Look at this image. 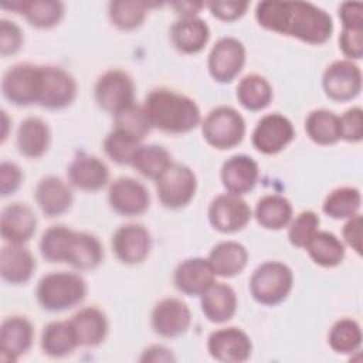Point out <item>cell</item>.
<instances>
[{
    "label": "cell",
    "mask_w": 363,
    "mask_h": 363,
    "mask_svg": "<svg viewBox=\"0 0 363 363\" xmlns=\"http://www.w3.org/2000/svg\"><path fill=\"white\" fill-rule=\"evenodd\" d=\"M95 99L102 109L116 115L133 105L135 84L125 71H106L95 84Z\"/></svg>",
    "instance_id": "ba28073f"
},
{
    "label": "cell",
    "mask_w": 363,
    "mask_h": 363,
    "mask_svg": "<svg viewBox=\"0 0 363 363\" xmlns=\"http://www.w3.org/2000/svg\"><path fill=\"white\" fill-rule=\"evenodd\" d=\"M109 179L108 166L91 155L77 156L68 167L69 183L84 191H96L102 189Z\"/></svg>",
    "instance_id": "cb8c5ba5"
},
{
    "label": "cell",
    "mask_w": 363,
    "mask_h": 363,
    "mask_svg": "<svg viewBox=\"0 0 363 363\" xmlns=\"http://www.w3.org/2000/svg\"><path fill=\"white\" fill-rule=\"evenodd\" d=\"M328 343L336 353H353L362 345L360 325L349 318L339 319L333 323L328 335Z\"/></svg>",
    "instance_id": "f35d334b"
},
{
    "label": "cell",
    "mask_w": 363,
    "mask_h": 363,
    "mask_svg": "<svg viewBox=\"0 0 363 363\" xmlns=\"http://www.w3.org/2000/svg\"><path fill=\"white\" fill-rule=\"evenodd\" d=\"M34 197L41 211L48 217L64 214L72 204V191L69 186L57 176L43 177L35 186Z\"/></svg>",
    "instance_id": "d4e9b609"
},
{
    "label": "cell",
    "mask_w": 363,
    "mask_h": 363,
    "mask_svg": "<svg viewBox=\"0 0 363 363\" xmlns=\"http://www.w3.org/2000/svg\"><path fill=\"white\" fill-rule=\"evenodd\" d=\"M360 204H362V196L359 189L343 186L332 190L326 196L322 204V210L326 216L335 220H345L359 214Z\"/></svg>",
    "instance_id": "74e56055"
},
{
    "label": "cell",
    "mask_w": 363,
    "mask_h": 363,
    "mask_svg": "<svg viewBox=\"0 0 363 363\" xmlns=\"http://www.w3.org/2000/svg\"><path fill=\"white\" fill-rule=\"evenodd\" d=\"M201 132L210 146L220 150L233 149L244 139L245 121L234 108L217 106L204 118Z\"/></svg>",
    "instance_id": "5b68a950"
},
{
    "label": "cell",
    "mask_w": 363,
    "mask_h": 363,
    "mask_svg": "<svg viewBox=\"0 0 363 363\" xmlns=\"http://www.w3.org/2000/svg\"><path fill=\"white\" fill-rule=\"evenodd\" d=\"M255 18L267 30L315 45L326 43L333 33L332 17L305 1H261L255 9Z\"/></svg>",
    "instance_id": "6da1fadb"
},
{
    "label": "cell",
    "mask_w": 363,
    "mask_h": 363,
    "mask_svg": "<svg viewBox=\"0 0 363 363\" xmlns=\"http://www.w3.org/2000/svg\"><path fill=\"white\" fill-rule=\"evenodd\" d=\"M35 227L34 211L23 203H13L1 211L0 233L9 244H24L33 237Z\"/></svg>",
    "instance_id": "7402d4cb"
},
{
    "label": "cell",
    "mask_w": 363,
    "mask_h": 363,
    "mask_svg": "<svg viewBox=\"0 0 363 363\" xmlns=\"http://www.w3.org/2000/svg\"><path fill=\"white\" fill-rule=\"evenodd\" d=\"M149 4L145 1H111L109 18L121 30H135L146 18Z\"/></svg>",
    "instance_id": "ab89813d"
},
{
    "label": "cell",
    "mask_w": 363,
    "mask_h": 363,
    "mask_svg": "<svg viewBox=\"0 0 363 363\" xmlns=\"http://www.w3.org/2000/svg\"><path fill=\"white\" fill-rule=\"evenodd\" d=\"M150 245L149 231L136 223L121 225L112 235V250L123 264L135 265L145 261L149 255Z\"/></svg>",
    "instance_id": "e0dca14e"
},
{
    "label": "cell",
    "mask_w": 363,
    "mask_h": 363,
    "mask_svg": "<svg viewBox=\"0 0 363 363\" xmlns=\"http://www.w3.org/2000/svg\"><path fill=\"white\" fill-rule=\"evenodd\" d=\"M108 200L115 213L128 217L143 214L150 204L149 190L132 177L116 179L109 187Z\"/></svg>",
    "instance_id": "2e32d148"
},
{
    "label": "cell",
    "mask_w": 363,
    "mask_h": 363,
    "mask_svg": "<svg viewBox=\"0 0 363 363\" xmlns=\"http://www.w3.org/2000/svg\"><path fill=\"white\" fill-rule=\"evenodd\" d=\"M339 17L343 28H363V4L359 1L342 3Z\"/></svg>",
    "instance_id": "681fc988"
},
{
    "label": "cell",
    "mask_w": 363,
    "mask_h": 363,
    "mask_svg": "<svg viewBox=\"0 0 363 363\" xmlns=\"http://www.w3.org/2000/svg\"><path fill=\"white\" fill-rule=\"evenodd\" d=\"M294 136V125L286 116L277 112L268 113L258 121L252 132V145L264 155H275L285 149Z\"/></svg>",
    "instance_id": "4fadbf2b"
},
{
    "label": "cell",
    "mask_w": 363,
    "mask_h": 363,
    "mask_svg": "<svg viewBox=\"0 0 363 363\" xmlns=\"http://www.w3.org/2000/svg\"><path fill=\"white\" fill-rule=\"evenodd\" d=\"M258 164L247 155H234L221 166V183L227 193L242 196L251 191L258 180Z\"/></svg>",
    "instance_id": "ffe728a7"
},
{
    "label": "cell",
    "mask_w": 363,
    "mask_h": 363,
    "mask_svg": "<svg viewBox=\"0 0 363 363\" xmlns=\"http://www.w3.org/2000/svg\"><path fill=\"white\" fill-rule=\"evenodd\" d=\"M254 216L261 227L281 230L292 220V206L284 196L267 194L257 201Z\"/></svg>",
    "instance_id": "1f68e13d"
},
{
    "label": "cell",
    "mask_w": 363,
    "mask_h": 363,
    "mask_svg": "<svg viewBox=\"0 0 363 363\" xmlns=\"http://www.w3.org/2000/svg\"><path fill=\"white\" fill-rule=\"evenodd\" d=\"M3 9H10L14 13L26 16L28 23L37 28H51L57 26L64 16V4L52 0H18L11 3H1Z\"/></svg>",
    "instance_id": "f1b7e54d"
},
{
    "label": "cell",
    "mask_w": 363,
    "mask_h": 363,
    "mask_svg": "<svg viewBox=\"0 0 363 363\" xmlns=\"http://www.w3.org/2000/svg\"><path fill=\"white\" fill-rule=\"evenodd\" d=\"M139 146V139L118 128H113L104 140L105 153L118 164H130L132 157Z\"/></svg>",
    "instance_id": "60d3db41"
},
{
    "label": "cell",
    "mask_w": 363,
    "mask_h": 363,
    "mask_svg": "<svg viewBox=\"0 0 363 363\" xmlns=\"http://www.w3.org/2000/svg\"><path fill=\"white\" fill-rule=\"evenodd\" d=\"M210 28L207 23L197 16L180 17L170 28V40L176 50L183 54L200 52L207 44Z\"/></svg>",
    "instance_id": "484cf974"
},
{
    "label": "cell",
    "mask_w": 363,
    "mask_h": 363,
    "mask_svg": "<svg viewBox=\"0 0 363 363\" xmlns=\"http://www.w3.org/2000/svg\"><path fill=\"white\" fill-rule=\"evenodd\" d=\"M23 31L21 28L6 18L0 20V52L3 57L16 54L23 44Z\"/></svg>",
    "instance_id": "f6af8a7d"
},
{
    "label": "cell",
    "mask_w": 363,
    "mask_h": 363,
    "mask_svg": "<svg viewBox=\"0 0 363 363\" xmlns=\"http://www.w3.org/2000/svg\"><path fill=\"white\" fill-rule=\"evenodd\" d=\"M208 221L220 233H235L242 230L251 220V208L247 201L233 193L214 197L208 206Z\"/></svg>",
    "instance_id": "8fae6325"
},
{
    "label": "cell",
    "mask_w": 363,
    "mask_h": 363,
    "mask_svg": "<svg viewBox=\"0 0 363 363\" xmlns=\"http://www.w3.org/2000/svg\"><path fill=\"white\" fill-rule=\"evenodd\" d=\"M345 242L356 251V254H362V216L356 214L347 218L346 224L342 230Z\"/></svg>",
    "instance_id": "f907efd6"
},
{
    "label": "cell",
    "mask_w": 363,
    "mask_h": 363,
    "mask_svg": "<svg viewBox=\"0 0 363 363\" xmlns=\"http://www.w3.org/2000/svg\"><path fill=\"white\" fill-rule=\"evenodd\" d=\"M322 86L328 98L346 102L362 91V71L350 60L333 61L323 72Z\"/></svg>",
    "instance_id": "30bf717a"
},
{
    "label": "cell",
    "mask_w": 363,
    "mask_h": 363,
    "mask_svg": "<svg viewBox=\"0 0 363 363\" xmlns=\"http://www.w3.org/2000/svg\"><path fill=\"white\" fill-rule=\"evenodd\" d=\"M245 64V48L234 37L220 38L208 55V72L217 82L233 81Z\"/></svg>",
    "instance_id": "7c38bea8"
},
{
    "label": "cell",
    "mask_w": 363,
    "mask_h": 363,
    "mask_svg": "<svg viewBox=\"0 0 363 363\" xmlns=\"http://www.w3.org/2000/svg\"><path fill=\"white\" fill-rule=\"evenodd\" d=\"M78 347L68 320L48 323L41 333V349L51 357H64Z\"/></svg>",
    "instance_id": "8d00e7d4"
},
{
    "label": "cell",
    "mask_w": 363,
    "mask_h": 363,
    "mask_svg": "<svg viewBox=\"0 0 363 363\" xmlns=\"http://www.w3.org/2000/svg\"><path fill=\"white\" fill-rule=\"evenodd\" d=\"M35 269L33 254L23 244L4 245L0 252L1 278L13 285L26 284Z\"/></svg>",
    "instance_id": "83f0119b"
},
{
    "label": "cell",
    "mask_w": 363,
    "mask_h": 363,
    "mask_svg": "<svg viewBox=\"0 0 363 363\" xmlns=\"http://www.w3.org/2000/svg\"><path fill=\"white\" fill-rule=\"evenodd\" d=\"M305 130L309 139L318 145H333L340 139L339 116L328 109L312 111L305 119Z\"/></svg>",
    "instance_id": "836d02e7"
},
{
    "label": "cell",
    "mask_w": 363,
    "mask_h": 363,
    "mask_svg": "<svg viewBox=\"0 0 363 363\" xmlns=\"http://www.w3.org/2000/svg\"><path fill=\"white\" fill-rule=\"evenodd\" d=\"M305 248L312 261L325 268L336 267L345 258L343 242L329 231L318 230Z\"/></svg>",
    "instance_id": "d6a6232c"
},
{
    "label": "cell",
    "mask_w": 363,
    "mask_h": 363,
    "mask_svg": "<svg viewBox=\"0 0 363 363\" xmlns=\"http://www.w3.org/2000/svg\"><path fill=\"white\" fill-rule=\"evenodd\" d=\"M172 164L170 153L159 145H140L130 162V166L136 169L142 176L157 180Z\"/></svg>",
    "instance_id": "e575fe53"
},
{
    "label": "cell",
    "mask_w": 363,
    "mask_h": 363,
    "mask_svg": "<svg viewBox=\"0 0 363 363\" xmlns=\"http://www.w3.org/2000/svg\"><path fill=\"white\" fill-rule=\"evenodd\" d=\"M339 48L350 61L360 60L363 55V28H343L339 35Z\"/></svg>",
    "instance_id": "bcb514c9"
},
{
    "label": "cell",
    "mask_w": 363,
    "mask_h": 363,
    "mask_svg": "<svg viewBox=\"0 0 363 363\" xmlns=\"http://www.w3.org/2000/svg\"><path fill=\"white\" fill-rule=\"evenodd\" d=\"M35 295L43 309L60 312L74 308L84 301L86 284L82 277L74 272H51L38 281Z\"/></svg>",
    "instance_id": "3957f363"
},
{
    "label": "cell",
    "mask_w": 363,
    "mask_h": 363,
    "mask_svg": "<svg viewBox=\"0 0 363 363\" xmlns=\"http://www.w3.org/2000/svg\"><path fill=\"white\" fill-rule=\"evenodd\" d=\"M207 261L214 275L230 278L245 268L248 251L237 241H221L211 248Z\"/></svg>",
    "instance_id": "f546056e"
},
{
    "label": "cell",
    "mask_w": 363,
    "mask_h": 363,
    "mask_svg": "<svg viewBox=\"0 0 363 363\" xmlns=\"http://www.w3.org/2000/svg\"><path fill=\"white\" fill-rule=\"evenodd\" d=\"M214 272L207 258L194 257L182 261L173 274L174 286L184 295L197 296L201 295L213 282Z\"/></svg>",
    "instance_id": "44dd1931"
},
{
    "label": "cell",
    "mask_w": 363,
    "mask_h": 363,
    "mask_svg": "<svg viewBox=\"0 0 363 363\" xmlns=\"http://www.w3.org/2000/svg\"><path fill=\"white\" fill-rule=\"evenodd\" d=\"M200 296L201 311L213 323L230 320L237 311V295L227 284L213 282Z\"/></svg>",
    "instance_id": "4316f807"
},
{
    "label": "cell",
    "mask_w": 363,
    "mask_h": 363,
    "mask_svg": "<svg viewBox=\"0 0 363 363\" xmlns=\"http://www.w3.org/2000/svg\"><path fill=\"white\" fill-rule=\"evenodd\" d=\"M51 132L48 125L35 116L21 121L17 129V149L30 159L41 157L50 147Z\"/></svg>",
    "instance_id": "4dcf8cb0"
},
{
    "label": "cell",
    "mask_w": 363,
    "mask_h": 363,
    "mask_svg": "<svg viewBox=\"0 0 363 363\" xmlns=\"http://www.w3.org/2000/svg\"><path fill=\"white\" fill-rule=\"evenodd\" d=\"M203 3H193V1H182V3H174L173 7L177 9V13L182 17L186 16H196L199 13V10L203 7Z\"/></svg>",
    "instance_id": "f5cc1de1"
},
{
    "label": "cell",
    "mask_w": 363,
    "mask_h": 363,
    "mask_svg": "<svg viewBox=\"0 0 363 363\" xmlns=\"http://www.w3.org/2000/svg\"><path fill=\"white\" fill-rule=\"evenodd\" d=\"M248 6L247 1H213L207 4L211 14L223 21H234L242 17Z\"/></svg>",
    "instance_id": "7dc6e473"
},
{
    "label": "cell",
    "mask_w": 363,
    "mask_h": 363,
    "mask_svg": "<svg viewBox=\"0 0 363 363\" xmlns=\"http://www.w3.org/2000/svg\"><path fill=\"white\" fill-rule=\"evenodd\" d=\"M159 201L166 208H182L187 206L197 190V179L193 170L182 163H172L156 180Z\"/></svg>",
    "instance_id": "8992f818"
},
{
    "label": "cell",
    "mask_w": 363,
    "mask_h": 363,
    "mask_svg": "<svg viewBox=\"0 0 363 363\" xmlns=\"http://www.w3.org/2000/svg\"><path fill=\"white\" fill-rule=\"evenodd\" d=\"M34 339V328L24 316H9L0 326V360L17 362L28 352Z\"/></svg>",
    "instance_id": "ac0fdd59"
},
{
    "label": "cell",
    "mask_w": 363,
    "mask_h": 363,
    "mask_svg": "<svg viewBox=\"0 0 363 363\" xmlns=\"http://www.w3.org/2000/svg\"><path fill=\"white\" fill-rule=\"evenodd\" d=\"M143 109L152 128L167 133H186L193 130L201 119L197 104L179 92L159 88L145 99Z\"/></svg>",
    "instance_id": "7a4b0ae2"
},
{
    "label": "cell",
    "mask_w": 363,
    "mask_h": 363,
    "mask_svg": "<svg viewBox=\"0 0 363 363\" xmlns=\"http://www.w3.org/2000/svg\"><path fill=\"white\" fill-rule=\"evenodd\" d=\"M23 173L16 163L1 162L0 164V193L1 196L13 194L21 184Z\"/></svg>",
    "instance_id": "c3c4849f"
},
{
    "label": "cell",
    "mask_w": 363,
    "mask_h": 363,
    "mask_svg": "<svg viewBox=\"0 0 363 363\" xmlns=\"http://www.w3.org/2000/svg\"><path fill=\"white\" fill-rule=\"evenodd\" d=\"M1 92L17 106L38 104L40 65L23 62L10 67L1 79Z\"/></svg>",
    "instance_id": "52a82bcc"
},
{
    "label": "cell",
    "mask_w": 363,
    "mask_h": 363,
    "mask_svg": "<svg viewBox=\"0 0 363 363\" xmlns=\"http://www.w3.org/2000/svg\"><path fill=\"white\" fill-rule=\"evenodd\" d=\"M150 322L156 335L162 337H177L189 329L191 313L183 301L164 298L155 305Z\"/></svg>",
    "instance_id": "d6986e66"
},
{
    "label": "cell",
    "mask_w": 363,
    "mask_h": 363,
    "mask_svg": "<svg viewBox=\"0 0 363 363\" xmlns=\"http://www.w3.org/2000/svg\"><path fill=\"white\" fill-rule=\"evenodd\" d=\"M237 99L248 111H261L272 101V88L264 77L250 74L238 82Z\"/></svg>",
    "instance_id": "d590c367"
},
{
    "label": "cell",
    "mask_w": 363,
    "mask_h": 363,
    "mask_svg": "<svg viewBox=\"0 0 363 363\" xmlns=\"http://www.w3.org/2000/svg\"><path fill=\"white\" fill-rule=\"evenodd\" d=\"M340 123V139L346 142L357 143L363 139V111L360 106L347 109L339 116Z\"/></svg>",
    "instance_id": "ee69618b"
},
{
    "label": "cell",
    "mask_w": 363,
    "mask_h": 363,
    "mask_svg": "<svg viewBox=\"0 0 363 363\" xmlns=\"http://www.w3.org/2000/svg\"><path fill=\"white\" fill-rule=\"evenodd\" d=\"M104 259V248L101 241L89 234L82 231L68 230L65 237L61 262H67L75 269L86 271L96 268Z\"/></svg>",
    "instance_id": "5bb4252c"
},
{
    "label": "cell",
    "mask_w": 363,
    "mask_h": 363,
    "mask_svg": "<svg viewBox=\"0 0 363 363\" xmlns=\"http://www.w3.org/2000/svg\"><path fill=\"white\" fill-rule=\"evenodd\" d=\"M115 116V126L121 130H125L126 133L135 136L136 139L142 140L150 130V122L146 116V112L143 106L130 105L129 108L118 112Z\"/></svg>",
    "instance_id": "b9f144b4"
},
{
    "label": "cell",
    "mask_w": 363,
    "mask_h": 363,
    "mask_svg": "<svg viewBox=\"0 0 363 363\" xmlns=\"http://www.w3.org/2000/svg\"><path fill=\"white\" fill-rule=\"evenodd\" d=\"M1 121H3V133H1V142L6 140L7 138V128H9V118L4 111H1Z\"/></svg>",
    "instance_id": "db71d44e"
},
{
    "label": "cell",
    "mask_w": 363,
    "mask_h": 363,
    "mask_svg": "<svg viewBox=\"0 0 363 363\" xmlns=\"http://www.w3.org/2000/svg\"><path fill=\"white\" fill-rule=\"evenodd\" d=\"M77 96V82L60 67L40 65L38 105L47 109H62Z\"/></svg>",
    "instance_id": "9c48e42d"
},
{
    "label": "cell",
    "mask_w": 363,
    "mask_h": 363,
    "mask_svg": "<svg viewBox=\"0 0 363 363\" xmlns=\"http://www.w3.org/2000/svg\"><path fill=\"white\" fill-rule=\"evenodd\" d=\"M140 362H174L176 357L173 356L172 350H169L167 347L164 346H160V345H153V346H149L147 349L143 350L140 359Z\"/></svg>",
    "instance_id": "816d5d0a"
},
{
    "label": "cell",
    "mask_w": 363,
    "mask_h": 363,
    "mask_svg": "<svg viewBox=\"0 0 363 363\" xmlns=\"http://www.w3.org/2000/svg\"><path fill=\"white\" fill-rule=\"evenodd\" d=\"M210 356L224 363L245 362L252 352L250 336L240 328H223L214 330L207 340Z\"/></svg>",
    "instance_id": "9a60e30c"
},
{
    "label": "cell",
    "mask_w": 363,
    "mask_h": 363,
    "mask_svg": "<svg viewBox=\"0 0 363 363\" xmlns=\"http://www.w3.org/2000/svg\"><path fill=\"white\" fill-rule=\"evenodd\" d=\"M68 322L78 346H98L108 335V319L95 306L82 308Z\"/></svg>",
    "instance_id": "603a6c76"
},
{
    "label": "cell",
    "mask_w": 363,
    "mask_h": 363,
    "mask_svg": "<svg viewBox=\"0 0 363 363\" xmlns=\"http://www.w3.org/2000/svg\"><path fill=\"white\" fill-rule=\"evenodd\" d=\"M294 285V274L288 265L279 261L261 264L250 278L252 298L267 306H274L286 299Z\"/></svg>",
    "instance_id": "277c9868"
},
{
    "label": "cell",
    "mask_w": 363,
    "mask_h": 363,
    "mask_svg": "<svg viewBox=\"0 0 363 363\" xmlns=\"http://www.w3.org/2000/svg\"><path fill=\"white\" fill-rule=\"evenodd\" d=\"M319 217L312 210H305L299 213L294 220L289 223L288 238L294 247L305 248L313 234L318 231L319 227Z\"/></svg>",
    "instance_id": "7bdbcfd3"
}]
</instances>
